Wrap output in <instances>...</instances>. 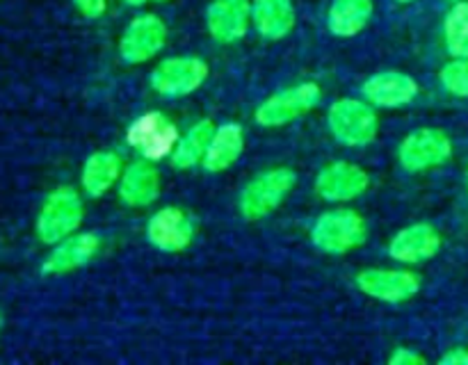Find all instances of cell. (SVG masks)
<instances>
[{
    "label": "cell",
    "instance_id": "9a60e30c",
    "mask_svg": "<svg viewBox=\"0 0 468 365\" xmlns=\"http://www.w3.org/2000/svg\"><path fill=\"white\" fill-rule=\"evenodd\" d=\"M368 182V173L359 164L341 160L320 172L318 181H315V192L324 201H352L364 194Z\"/></svg>",
    "mask_w": 468,
    "mask_h": 365
},
{
    "label": "cell",
    "instance_id": "2e32d148",
    "mask_svg": "<svg viewBox=\"0 0 468 365\" xmlns=\"http://www.w3.org/2000/svg\"><path fill=\"white\" fill-rule=\"evenodd\" d=\"M364 96L378 108H400L419 96V82L402 71H382L364 82Z\"/></svg>",
    "mask_w": 468,
    "mask_h": 365
},
{
    "label": "cell",
    "instance_id": "1f68e13d",
    "mask_svg": "<svg viewBox=\"0 0 468 365\" xmlns=\"http://www.w3.org/2000/svg\"><path fill=\"white\" fill-rule=\"evenodd\" d=\"M466 182H468V172H466Z\"/></svg>",
    "mask_w": 468,
    "mask_h": 365
},
{
    "label": "cell",
    "instance_id": "d6a6232c",
    "mask_svg": "<svg viewBox=\"0 0 468 365\" xmlns=\"http://www.w3.org/2000/svg\"><path fill=\"white\" fill-rule=\"evenodd\" d=\"M160 3H165V0H160Z\"/></svg>",
    "mask_w": 468,
    "mask_h": 365
},
{
    "label": "cell",
    "instance_id": "ffe728a7",
    "mask_svg": "<svg viewBox=\"0 0 468 365\" xmlns=\"http://www.w3.org/2000/svg\"><path fill=\"white\" fill-rule=\"evenodd\" d=\"M122 173V158L114 151H96L82 167V190L90 196H103Z\"/></svg>",
    "mask_w": 468,
    "mask_h": 365
},
{
    "label": "cell",
    "instance_id": "ac0fdd59",
    "mask_svg": "<svg viewBox=\"0 0 468 365\" xmlns=\"http://www.w3.org/2000/svg\"><path fill=\"white\" fill-rule=\"evenodd\" d=\"M251 18L265 39L279 41L295 26V9L291 0H254Z\"/></svg>",
    "mask_w": 468,
    "mask_h": 365
},
{
    "label": "cell",
    "instance_id": "8fae6325",
    "mask_svg": "<svg viewBox=\"0 0 468 365\" xmlns=\"http://www.w3.org/2000/svg\"><path fill=\"white\" fill-rule=\"evenodd\" d=\"M146 237L160 251H183L190 246L192 237H195V226L181 208L167 205L149 219Z\"/></svg>",
    "mask_w": 468,
    "mask_h": 365
},
{
    "label": "cell",
    "instance_id": "52a82bcc",
    "mask_svg": "<svg viewBox=\"0 0 468 365\" xmlns=\"http://www.w3.org/2000/svg\"><path fill=\"white\" fill-rule=\"evenodd\" d=\"M126 140L146 160H163L178 144V130L165 114L146 112L131 123Z\"/></svg>",
    "mask_w": 468,
    "mask_h": 365
},
{
    "label": "cell",
    "instance_id": "7c38bea8",
    "mask_svg": "<svg viewBox=\"0 0 468 365\" xmlns=\"http://www.w3.org/2000/svg\"><path fill=\"white\" fill-rule=\"evenodd\" d=\"M99 246L101 240L96 233H73V235L64 237L62 242L55 245V249L41 265V272L46 276H62L73 269H80L82 265H87L99 254Z\"/></svg>",
    "mask_w": 468,
    "mask_h": 365
},
{
    "label": "cell",
    "instance_id": "4dcf8cb0",
    "mask_svg": "<svg viewBox=\"0 0 468 365\" xmlns=\"http://www.w3.org/2000/svg\"><path fill=\"white\" fill-rule=\"evenodd\" d=\"M451 3H460V0H451Z\"/></svg>",
    "mask_w": 468,
    "mask_h": 365
},
{
    "label": "cell",
    "instance_id": "d4e9b609",
    "mask_svg": "<svg viewBox=\"0 0 468 365\" xmlns=\"http://www.w3.org/2000/svg\"><path fill=\"white\" fill-rule=\"evenodd\" d=\"M388 363L391 365H423V363H428V359H425L423 354H419L416 349H411V347H398V349L391 354V359H388Z\"/></svg>",
    "mask_w": 468,
    "mask_h": 365
},
{
    "label": "cell",
    "instance_id": "30bf717a",
    "mask_svg": "<svg viewBox=\"0 0 468 365\" xmlns=\"http://www.w3.org/2000/svg\"><path fill=\"white\" fill-rule=\"evenodd\" d=\"M165 36H167V27L155 14L137 16L123 30L122 41H119V55L126 64H142L163 50Z\"/></svg>",
    "mask_w": 468,
    "mask_h": 365
},
{
    "label": "cell",
    "instance_id": "4fadbf2b",
    "mask_svg": "<svg viewBox=\"0 0 468 365\" xmlns=\"http://www.w3.org/2000/svg\"><path fill=\"white\" fill-rule=\"evenodd\" d=\"M441 249V235L432 224H411V226L402 228L396 233L388 245V254L396 258L398 263L419 265L425 260L434 258Z\"/></svg>",
    "mask_w": 468,
    "mask_h": 365
},
{
    "label": "cell",
    "instance_id": "277c9868",
    "mask_svg": "<svg viewBox=\"0 0 468 365\" xmlns=\"http://www.w3.org/2000/svg\"><path fill=\"white\" fill-rule=\"evenodd\" d=\"M311 240L324 254H347L366 242V222L355 210H329L315 219Z\"/></svg>",
    "mask_w": 468,
    "mask_h": 365
},
{
    "label": "cell",
    "instance_id": "7a4b0ae2",
    "mask_svg": "<svg viewBox=\"0 0 468 365\" xmlns=\"http://www.w3.org/2000/svg\"><path fill=\"white\" fill-rule=\"evenodd\" d=\"M297 176L292 169L277 167L270 172L259 173L254 181L247 182V187L240 194V213L242 217L256 222V219L268 217L272 210H277L283 203L288 194L295 187Z\"/></svg>",
    "mask_w": 468,
    "mask_h": 365
},
{
    "label": "cell",
    "instance_id": "8992f818",
    "mask_svg": "<svg viewBox=\"0 0 468 365\" xmlns=\"http://www.w3.org/2000/svg\"><path fill=\"white\" fill-rule=\"evenodd\" d=\"M452 155V141L439 128H420L405 137L398 149V160L402 169L411 173L428 172V169L441 167Z\"/></svg>",
    "mask_w": 468,
    "mask_h": 365
},
{
    "label": "cell",
    "instance_id": "3957f363",
    "mask_svg": "<svg viewBox=\"0 0 468 365\" xmlns=\"http://www.w3.org/2000/svg\"><path fill=\"white\" fill-rule=\"evenodd\" d=\"M327 123L332 135L341 144L359 149L368 146L378 137L379 121L378 112L368 103L356 99H341L329 108Z\"/></svg>",
    "mask_w": 468,
    "mask_h": 365
},
{
    "label": "cell",
    "instance_id": "5b68a950",
    "mask_svg": "<svg viewBox=\"0 0 468 365\" xmlns=\"http://www.w3.org/2000/svg\"><path fill=\"white\" fill-rule=\"evenodd\" d=\"M320 96H323V91L315 82H300V85L277 91L259 105L256 123L265 128H277L295 121L320 103Z\"/></svg>",
    "mask_w": 468,
    "mask_h": 365
},
{
    "label": "cell",
    "instance_id": "f1b7e54d",
    "mask_svg": "<svg viewBox=\"0 0 468 365\" xmlns=\"http://www.w3.org/2000/svg\"><path fill=\"white\" fill-rule=\"evenodd\" d=\"M0 333H3V313H0Z\"/></svg>",
    "mask_w": 468,
    "mask_h": 365
},
{
    "label": "cell",
    "instance_id": "4316f807",
    "mask_svg": "<svg viewBox=\"0 0 468 365\" xmlns=\"http://www.w3.org/2000/svg\"><path fill=\"white\" fill-rule=\"evenodd\" d=\"M441 365H468V349L466 347H455L441 356Z\"/></svg>",
    "mask_w": 468,
    "mask_h": 365
},
{
    "label": "cell",
    "instance_id": "e0dca14e",
    "mask_svg": "<svg viewBox=\"0 0 468 365\" xmlns=\"http://www.w3.org/2000/svg\"><path fill=\"white\" fill-rule=\"evenodd\" d=\"M160 194V173L151 164V160H140L133 162L123 172L122 182H119V196L131 208H144L151 205Z\"/></svg>",
    "mask_w": 468,
    "mask_h": 365
},
{
    "label": "cell",
    "instance_id": "603a6c76",
    "mask_svg": "<svg viewBox=\"0 0 468 365\" xmlns=\"http://www.w3.org/2000/svg\"><path fill=\"white\" fill-rule=\"evenodd\" d=\"M443 35H446L448 53L452 57H468V3L460 0L452 5L443 23Z\"/></svg>",
    "mask_w": 468,
    "mask_h": 365
},
{
    "label": "cell",
    "instance_id": "44dd1931",
    "mask_svg": "<svg viewBox=\"0 0 468 365\" xmlns=\"http://www.w3.org/2000/svg\"><path fill=\"white\" fill-rule=\"evenodd\" d=\"M373 16V0H334L327 26L336 36H355L368 26Z\"/></svg>",
    "mask_w": 468,
    "mask_h": 365
},
{
    "label": "cell",
    "instance_id": "9c48e42d",
    "mask_svg": "<svg viewBox=\"0 0 468 365\" xmlns=\"http://www.w3.org/2000/svg\"><path fill=\"white\" fill-rule=\"evenodd\" d=\"M356 286L373 299L402 304L420 292V278L407 269H364L356 274Z\"/></svg>",
    "mask_w": 468,
    "mask_h": 365
},
{
    "label": "cell",
    "instance_id": "484cf974",
    "mask_svg": "<svg viewBox=\"0 0 468 365\" xmlns=\"http://www.w3.org/2000/svg\"><path fill=\"white\" fill-rule=\"evenodd\" d=\"M73 5L78 7V12L87 18H99L105 12V5L108 0H73Z\"/></svg>",
    "mask_w": 468,
    "mask_h": 365
},
{
    "label": "cell",
    "instance_id": "7402d4cb",
    "mask_svg": "<svg viewBox=\"0 0 468 365\" xmlns=\"http://www.w3.org/2000/svg\"><path fill=\"white\" fill-rule=\"evenodd\" d=\"M213 132L215 126L208 119L195 123V126L178 140V144L174 146L172 155H169V158H172V167L186 172V169H192L199 162H204L206 151H208L210 140H213Z\"/></svg>",
    "mask_w": 468,
    "mask_h": 365
},
{
    "label": "cell",
    "instance_id": "5bb4252c",
    "mask_svg": "<svg viewBox=\"0 0 468 365\" xmlns=\"http://www.w3.org/2000/svg\"><path fill=\"white\" fill-rule=\"evenodd\" d=\"M251 3L250 0H213L206 14L208 32L219 44L240 41L250 30Z\"/></svg>",
    "mask_w": 468,
    "mask_h": 365
},
{
    "label": "cell",
    "instance_id": "d6986e66",
    "mask_svg": "<svg viewBox=\"0 0 468 365\" xmlns=\"http://www.w3.org/2000/svg\"><path fill=\"white\" fill-rule=\"evenodd\" d=\"M245 149V132L238 123H222L215 128L213 140H210L208 151H206L204 167L208 172H224L231 167Z\"/></svg>",
    "mask_w": 468,
    "mask_h": 365
},
{
    "label": "cell",
    "instance_id": "f546056e",
    "mask_svg": "<svg viewBox=\"0 0 468 365\" xmlns=\"http://www.w3.org/2000/svg\"><path fill=\"white\" fill-rule=\"evenodd\" d=\"M396 3H402V5H405V3H411V0H396Z\"/></svg>",
    "mask_w": 468,
    "mask_h": 365
},
{
    "label": "cell",
    "instance_id": "6da1fadb",
    "mask_svg": "<svg viewBox=\"0 0 468 365\" xmlns=\"http://www.w3.org/2000/svg\"><path fill=\"white\" fill-rule=\"evenodd\" d=\"M82 199L73 187L62 185L46 196L39 214H37V237L44 245H58L64 237L73 235L82 224Z\"/></svg>",
    "mask_w": 468,
    "mask_h": 365
},
{
    "label": "cell",
    "instance_id": "83f0119b",
    "mask_svg": "<svg viewBox=\"0 0 468 365\" xmlns=\"http://www.w3.org/2000/svg\"><path fill=\"white\" fill-rule=\"evenodd\" d=\"M123 3H128V5H144V0H123Z\"/></svg>",
    "mask_w": 468,
    "mask_h": 365
},
{
    "label": "cell",
    "instance_id": "ba28073f",
    "mask_svg": "<svg viewBox=\"0 0 468 365\" xmlns=\"http://www.w3.org/2000/svg\"><path fill=\"white\" fill-rule=\"evenodd\" d=\"M208 78V64L199 57L163 59L151 73V85L163 96H187Z\"/></svg>",
    "mask_w": 468,
    "mask_h": 365
},
{
    "label": "cell",
    "instance_id": "cb8c5ba5",
    "mask_svg": "<svg viewBox=\"0 0 468 365\" xmlns=\"http://www.w3.org/2000/svg\"><path fill=\"white\" fill-rule=\"evenodd\" d=\"M441 85L460 99H468V57H455L441 68Z\"/></svg>",
    "mask_w": 468,
    "mask_h": 365
}]
</instances>
